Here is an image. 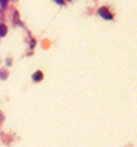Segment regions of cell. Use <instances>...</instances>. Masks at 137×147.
Instances as JSON below:
<instances>
[{"label": "cell", "instance_id": "6da1fadb", "mask_svg": "<svg viewBox=\"0 0 137 147\" xmlns=\"http://www.w3.org/2000/svg\"><path fill=\"white\" fill-rule=\"evenodd\" d=\"M43 78V76H42V73L41 72H37L35 75L33 76V79L35 81H40Z\"/></svg>", "mask_w": 137, "mask_h": 147}, {"label": "cell", "instance_id": "7a4b0ae2", "mask_svg": "<svg viewBox=\"0 0 137 147\" xmlns=\"http://www.w3.org/2000/svg\"><path fill=\"white\" fill-rule=\"evenodd\" d=\"M5 33V27L4 26H0V35H4Z\"/></svg>", "mask_w": 137, "mask_h": 147}]
</instances>
